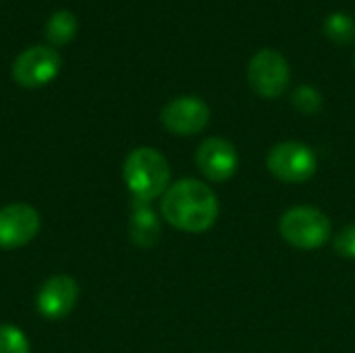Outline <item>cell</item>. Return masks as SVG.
I'll return each mask as SVG.
<instances>
[{
	"label": "cell",
	"mask_w": 355,
	"mask_h": 353,
	"mask_svg": "<svg viewBox=\"0 0 355 353\" xmlns=\"http://www.w3.org/2000/svg\"><path fill=\"white\" fill-rule=\"evenodd\" d=\"M216 193L198 179L173 183L160 202V212L168 225L185 233H204L218 218Z\"/></svg>",
	"instance_id": "6da1fadb"
},
{
	"label": "cell",
	"mask_w": 355,
	"mask_h": 353,
	"mask_svg": "<svg viewBox=\"0 0 355 353\" xmlns=\"http://www.w3.org/2000/svg\"><path fill=\"white\" fill-rule=\"evenodd\" d=\"M123 177L137 202H152L171 187V166L154 148H135L123 164Z\"/></svg>",
	"instance_id": "7a4b0ae2"
},
{
	"label": "cell",
	"mask_w": 355,
	"mask_h": 353,
	"mask_svg": "<svg viewBox=\"0 0 355 353\" xmlns=\"http://www.w3.org/2000/svg\"><path fill=\"white\" fill-rule=\"evenodd\" d=\"M281 237L297 250H318L331 235L333 227L329 216L314 206H293L279 221Z\"/></svg>",
	"instance_id": "3957f363"
},
{
	"label": "cell",
	"mask_w": 355,
	"mask_h": 353,
	"mask_svg": "<svg viewBox=\"0 0 355 353\" xmlns=\"http://www.w3.org/2000/svg\"><path fill=\"white\" fill-rule=\"evenodd\" d=\"M266 169L283 183H306L318 171L316 152L302 141H281L270 148L266 156Z\"/></svg>",
	"instance_id": "277c9868"
},
{
	"label": "cell",
	"mask_w": 355,
	"mask_h": 353,
	"mask_svg": "<svg viewBox=\"0 0 355 353\" xmlns=\"http://www.w3.org/2000/svg\"><path fill=\"white\" fill-rule=\"evenodd\" d=\"M289 81L291 67L281 52L264 48L250 58L248 83L260 98H281L289 89Z\"/></svg>",
	"instance_id": "5b68a950"
},
{
	"label": "cell",
	"mask_w": 355,
	"mask_h": 353,
	"mask_svg": "<svg viewBox=\"0 0 355 353\" xmlns=\"http://www.w3.org/2000/svg\"><path fill=\"white\" fill-rule=\"evenodd\" d=\"M62 69L60 54L50 46H31L12 62V79L21 87H42L56 79Z\"/></svg>",
	"instance_id": "8992f818"
},
{
	"label": "cell",
	"mask_w": 355,
	"mask_h": 353,
	"mask_svg": "<svg viewBox=\"0 0 355 353\" xmlns=\"http://www.w3.org/2000/svg\"><path fill=\"white\" fill-rule=\"evenodd\" d=\"M160 121L164 129L175 135H181V137L198 135L210 123V108L204 100L196 96H181V98L171 100L162 108Z\"/></svg>",
	"instance_id": "52a82bcc"
},
{
	"label": "cell",
	"mask_w": 355,
	"mask_h": 353,
	"mask_svg": "<svg viewBox=\"0 0 355 353\" xmlns=\"http://www.w3.org/2000/svg\"><path fill=\"white\" fill-rule=\"evenodd\" d=\"M42 221L29 204H10L0 208V250L27 246L40 233Z\"/></svg>",
	"instance_id": "ba28073f"
},
{
	"label": "cell",
	"mask_w": 355,
	"mask_h": 353,
	"mask_svg": "<svg viewBox=\"0 0 355 353\" xmlns=\"http://www.w3.org/2000/svg\"><path fill=\"white\" fill-rule=\"evenodd\" d=\"M196 164L200 173L216 183L231 179L239 166L237 148L225 137H206L196 152Z\"/></svg>",
	"instance_id": "9c48e42d"
},
{
	"label": "cell",
	"mask_w": 355,
	"mask_h": 353,
	"mask_svg": "<svg viewBox=\"0 0 355 353\" xmlns=\"http://www.w3.org/2000/svg\"><path fill=\"white\" fill-rule=\"evenodd\" d=\"M77 298V281L69 275H56L48 279L37 291V312L48 320H60L75 308Z\"/></svg>",
	"instance_id": "30bf717a"
},
{
	"label": "cell",
	"mask_w": 355,
	"mask_h": 353,
	"mask_svg": "<svg viewBox=\"0 0 355 353\" xmlns=\"http://www.w3.org/2000/svg\"><path fill=\"white\" fill-rule=\"evenodd\" d=\"M129 233H131V241L135 246H139V248H152L158 241L160 223H158V218H156V214H154V210L150 208L148 202H137L135 200Z\"/></svg>",
	"instance_id": "8fae6325"
},
{
	"label": "cell",
	"mask_w": 355,
	"mask_h": 353,
	"mask_svg": "<svg viewBox=\"0 0 355 353\" xmlns=\"http://www.w3.org/2000/svg\"><path fill=\"white\" fill-rule=\"evenodd\" d=\"M44 33H46V40L50 44H54V46L69 44L75 37V33H77V19H75V15L71 10H64V8L56 10L48 19Z\"/></svg>",
	"instance_id": "7c38bea8"
},
{
	"label": "cell",
	"mask_w": 355,
	"mask_h": 353,
	"mask_svg": "<svg viewBox=\"0 0 355 353\" xmlns=\"http://www.w3.org/2000/svg\"><path fill=\"white\" fill-rule=\"evenodd\" d=\"M322 31L324 35L333 42V44H339V46H349L355 42V19L347 12H331L327 19H324V25H322Z\"/></svg>",
	"instance_id": "4fadbf2b"
},
{
	"label": "cell",
	"mask_w": 355,
	"mask_h": 353,
	"mask_svg": "<svg viewBox=\"0 0 355 353\" xmlns=\"http://www.w3.org/2000/svg\"><path fill=\"white\" fill-rule=\"evenodd\" d=\"M291 102H293V106L302 114H316L322 108V96L312 85H300V87H295L293 94H291Z\"/></svg>",
	"instance_id": "5bb4252c"
},
{
	"label": "cell",
	"mask_w": 355,
	"mask_h": 353,
	"mask_svg": "<svg viewBox=\"0 0 355 353\" xmlns=\"http://www.w3.org/2000/svg\"><path fill=\"white\" fill-rule=\"evenodd\" d=\"M31 345L25 333L12 325H0V353H29Z\"/></svg>",
	"instance_id": "9a60e30c"
},
{
	"label": "cell",
	"mask_w": 355,
	"mask_h": 353,
	"mask_svg": "<svg viewBox=\"0 0 355 353\" xmlns=\"http://www.w3.org/2000/svg\"><path fill=\"white\" fill-rule=\"evenodd\" d=\"M333 248H335V252H337L339 256L355 260V223L343 227V229L335 235Z\"/></svg>",
	"instance_id": "2e32d148"
},
{
	"label": "cell",
	"mask_w": 355,
	"mask_h": 353,
	"mask_svg": "<svg viewBox=\"0 0 355 353\" xmlns=\"http://www.w3.org/2000/svg\"><path fill=\"white\" fill-rule=\"evenodd\" d=\"M354 69H355V54H354Z\"/></svg>",
	"instance_id": "e0dca14e"
}]
</instances>
